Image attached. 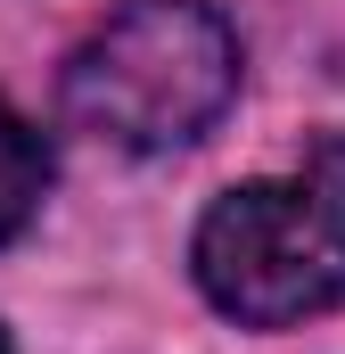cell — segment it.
Masks as SVG:
<instances>
[{
	"mask_svg": "<svg viewBox=\"0 0 345 354\" xmlns=\"http://www.w3.org/2000/svg\"><path fill=\"white\" fill-rule=\"evenodd\" d=\"M239 91V33L222 25V8L206 0H124L58 75L66 124L157 157L189 149Z\"/></svg>",
	"mask_w": 345,
	"mask_h": 354,
	"instance_id": "obj_1",
	"label": "cell"
},
{
	"mask_svg": "<svg viewBox=\"0 0 345 354\" xmlns=\"http://www.w3.org/2000/svg\"><path fill=\"white\" fill-rule=\"evenodd\" d=\"M189 272L206 305L247 330L345 305V132H321L296 174L222 189L189 239Z\"/></svg>",
	"mask_w": 345,
	"mask_h": 354,
	"instance_id": "obj_2",
	"label": "cell"
},
{
	"mask_svg": "<svg viewBox=\"0 0 345 354\" xmlns=\"http://www.w3.org/2000/svg\"><path fill=\"white\" fill-rule=\"evenodd\" d=\"M41 189H50V140L0 99V239H17L41 214Z\"/></svg>",
	"mask_w": 345,
	"mask_h": 354,
	"instance_id": "obj_3",
	"label": "cell"
},
{
	"mask_svg": "<svg viewBox=\"0 0 345 354\" xmlns=\"http://www.w3.org/2000/svg\"><path fill=\"white\" fill-rule=\"evenodd\" d=\"M0 354H8V330H0Z\"/></svg>",
	"mask_w": 345,
	"mask_h": 354,
	"instance_id": "obj_4",
	"label": "cell"
}]
</instances>
